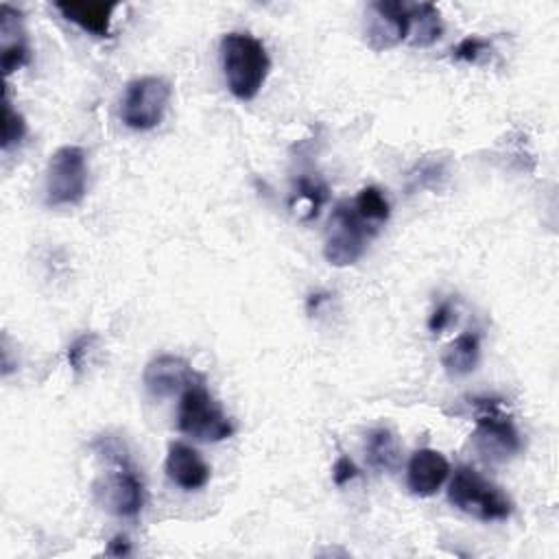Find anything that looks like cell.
<instances>
[{
  "label": "cell",
  "instance_id": "obj_1",
  "mask_svg": "<svg viewBox=\"0 0 559 559\" xmlns=\"http://www.w3.org/2000/svg\"><path fill=\"white\" fill-rule=\"evenodd\" d=\"M96 448L111 463V469L94 485L98 504L118 518H135L144 507L146 489L131 465L124 445L111 437H100Z\"/></svg>",
  "mask_w": 559,
  "mask_h": 559
},
{
  "label": "cell",
  "instance_id": "obj_2",
  "mask_svg": "<svg viewBox=\"0 0 559 559\" xmlns=\"http://www.w3.org/2000/svg\"><path fill=\"white\" fill-rule=\"evenodd\" d=\"M221 66L231 96L238 100H251L269 76L271 59L258 37L231 31L221 39Z\"/></svg>",
  "mask_w": 559,
  "mask_h": 559
},
{
  "label": "cell",
  "instance_id": "obj_3",
  "mask_svg": "<svg viewBox=\"0 0 559 559\" xmlns=\"http://www.w3.org/2000/svg\"><path fill=\"white\" fill-rule=\"evenodd\" d=\"M448 500L463 513L480 522L507 520L513 511L511 498L480 472L469 465L456 467L450 485Z\"/></svg>",
  "mask_w": 559,
  "mask_h": 559
},
{
  "label": "cell",
  "instance_id": "obj_4",
  "mask_svg": "<svg viewBox=\"0 0 559 559\" xmlns=\"http://www.w3.org/2000/svg\"><path fill=\"white\" fill-rule=\"evenodd\" d=\"M177 428L179 432L205 443L225 441L234 435L231 419L212 397V393L203 386V382L186 389L179 395Z\"/></svg>",
  "mask_w": 559,
  "mask_h": 559
},
{
  "label": "cell",
  "instance_id": "obj_5",
  "mask_svg": "<svg viewBox=\"0 0 559 559\" xmlns=\"http://www.w3.org/2000/svg\"><path fill=\"white\" fill-rule=\"evenodd\" d=\"M376 234V229L358 216L354 205L341 201L334 205L328 227H325V240H323V258L332 266H352L356 264L365 249L369 238Z\"/></svg>",
  "mask_w": 559,
  "mask_h": 559
},
{
  "label": "cell",
  "instance_id": "obj_6",
  "mask_svg": "<svg viewBox=\"0 0 559 559\" xmlns=\"http://www.w3.org/2000/svg\"><path fill=\"white\" fill-rule=\"evenodd\" d=\"M87 190V159L76 144L59 146L46 168V205H79Z\"/></svg>",
  "mask_w": 559,
  "mask_h": 559
},
{
  "label": "cell",
  "instance_id": "obj_7",
  "mask_svg": "<svg viewBox=\"0 0 559 559\" xmlns=\"http://www.w3.org/2000/svg\"><path fill=\"white\" fill-rule=\"evenodd\" d=\"M170 83L162 76H140L127 83L120 100V120L133 131L155 129L170 103Z\"/></svg>",
  "mask_w": 559,
  "mask_h": 559
},
{
  "label": "cell",
  "instance_id": "obj_8",
  "mask_svg": "<svg viewBox=\"0 0 559 559\" xmlns=\"http://www.w3.org/2000/svg\"><path fill=\"white\" fill-rule=\"evenodd\" d=\"M476 406V430L472 435L476 450L489 461H504L520 452L522 439L511 417H507L498 402L474 400Z\"/></svg>",
  "mask_w": 559,
  "mask_h": 559
},
{
  "label": "cell",
  "instance_id": "obj_9",
  "mask_svg": "<svg viewBox=\"0 0 559 559\" xmlns=\"http://www.w3.org/2000/svg\"><path fill=\"white\" fill-rule=\"evenodd\" d=\"M411 4L397 0H378L369 4L367 44L373 50H389L408 39Z\"/></svg>",
  "mask_w": 559,
  "mask_h": 559
},
{
  "label": "cell",
  "instance_id": "obj_10",
  "mask_svg": "<svg viewBox=\"0 0 559 559\" xmlns=\"http://www.w3.org/2000/svg\"><path fill=\"white\" fill-rule=\"evenodd\" d=\"M142 380L153 397H170L181 395L194 384H201L203 376L197 373L186 358L175 354H159L146 362Z\"/></svg>",
  "mask_w": 559,
  "mask_h": 559
},
{
  "label": "cell",
  "instance_id": "obj_11",
  "mask_svg": "<svg viewBox=\"0 0 559 559\" xmlns=\"http://www.w3.org/2000/svg\"><path fill=\"white\" fill-rule=\"evenodd\" d=\"M450 476L448 459L432 448H419L406 465V485L415 496H432Z\"/></svg>",
  "mask_w": 559,
  "mask_h": 559
},
{
  "label": "cell",
  "instance_id": "obj_12",
  "mask_svg": "<svg viewBox=\"0 0 559 559\" xmlns=\"http://www.w3.org/2000/svg\"><path fill=\"white\" fill-rule=\"evenodd\" d=\"M166 476L183 491H194L207 485L210 465L203 456L183 441H173L166 452Z\"/></svg>",
  "mask_w": 559,
  "mask_h": 559
},
{
  "label": "cell",
  "instance_id": "obj_13",
  "mask_svg": "<svg viewBox=\"0 0 559 559\" xmlns=\"http://www.w3.org/2000/svg\"><path fill=\"white\" fill-rule=\"evenodd\" d=\"M55 9L81 31L94 37H111V17L118 9L116 2H85V0H63L55 2Z\"/></svg>",
  "mask_w": 559,
  "mask_h": 559
},
{
  "label": "cell",
  "instance_id": "obj_14",
  "mask_svg": "<svg viewBox=\"0 0 559 559\" xmlns=\"http://www.w3.org/2000/svg\"><path fill=\"white\" fill-rule=\"evenodd\" d=\"M0 39H2V72L4 76H9L11 72L24 68L31 61V46L22 26V13L9 4L2 7Z\"/></svg>",
  "mask_w": 559,
  "mask_h": 559
},
{
  "label": "cell",
  "instance_id": "obj_15",
  "mask_svg": "<svg viewBox=\"0 0 559 559\" xmlns=\"http://www.w3.org/2000/svg\"><path fill=\"white\" fill-rule=\"evenodd\" d=\"M365 456L376 472H395L402 461V443L391 428H371L365 437Z\"/></svg>",
  "mask_w": 559,
  "mask_h": 559
},
{
  "label": "cell",
  "instance_id": "obj_16",
  "mask_svg": "<svg viewBox=\"0 0 559 559\" xmlns=\"http://www.w3.org/2000/svg\"><path fill=\"white\" fill-rule=\"evenodd\" d=\"M480 358V336L463 332L450 341L441 352V365L450 376H467L476 369Z\"/></svg>",
  "mask_w": 559,
  "mask_h": 559
},
{
  "label": "cell",
  "instance_id": "obj_17",
  "mask_svg": "<svg viewBox=\"0 0 559 559\" xmlns=\"http://www.w3.org/2000/svg\"><path fill=\"white\" fill-rule=\"evenodd\" d=\"M443 33V22L439 9L430 2L411 4V28H408V44L415 48L432 46Z\"/></svg>",
  "mask_w": 559,
  "mask_h": 559
},
{
  "label": "cell",
  "instance_id": "obj_18",
  "mask_svg": "<svg viewBox=\"0 0 559 559\" xmlns=\"http://www.w3.org/2000/svg\"><path fill=\"white\" fill-rule=\"evenodd\" d=\"M354 210L358 212V216L362 221H367L373 229L376 225H382L389 221V214H391V205L386 201V197L382 194L380 188L376 186H367L358 192L356 201H354Z\"/></svg>",
  "mask_w": 559,
  "mask_h": 559
},
{
  "label": "cell",
  "instance_id": "obj_19",
  "mask_svg": "<svg viewBox=\"0 0 559 559\" xmlns=\"http://www.w3.org/2000/svg\"><path fill=\"white\" fill-rule=\"evenodd\" d=\"M26 135V120L20 111L13 109L9 100V92H4V103H2V142L0 146L7 151L13 144H20Z\"/></svg>",
  "mask_w": 559,
  "mask_h": 559
},
{
  "label": "cell",
  "instance_id": "obj_20",
  "mask_svg": "<svg viewBox=\"0 0 559 559\" xmlns=\"http://www.w3.org/2000/svg\"><path fill=\"white\" fill-rule=\"evenodd\" d=\"M297 197L308 201V218L319 214V207L325 203L328 199V188L314 179L308 177H299L297 179Z\"/></svg>",
  "mask_w": 559,
  "mask_h": 559
},
{
  "label": "cell",
  "instance_id": "obj_21",
  "mask_svg": "<svg viewBox=\"0 0 559 559\" xmlns=\"http://www.w3.org/2000/svg\"><path fill=\"white\" fill-rule=\"evenodd\" d=\"M491 52V41L469 35L465 39H461L454 48H452V57L456 61H465V63H476L480 57Z\"/></svg>",
  "mask_w": 559,
  "mask_h": 559
},
{
  "label": "cell",
  "instance_id": "obj_22",
  "mask_svg": "<svg viewBox=\"0 0 559 559\" xmlns=\"http://www.w3.org/2000/svg\"><path fill=\"white\" fill-rule=\"evenodd\" d=\"M96 341V334L90 332V334H83L79 338H74V343L68 347V362L74 371H81L83 369V360L92 347V343Z\"/></svg>",
  "mask_w": 559,
  "mask_h": 559
},
{
  "label": "cell",
  "instance_id": "obj_23",
  "mask_svg": "<svg viewBox=\"0 0 559 559\" xmlns=\"http://www.w3.org/2000/svg\"><path fill=\"white\" fill-rule=\"evenodd\" d=\"M358 474H360V472H358L356 463H354L349 456H345V454H341V456L334 461V465H332V480H334L336 487L347 485V483L354 480Z\"/></svg>",
  "mask_w": 559,
  "mask_h": 559
},
{
  "label": "cell",
  "instance_id": "obj_24",
  "mask_svg": "<svg viewBox=\"0 0 559 559\" xmlns=\"http://www.w3.org/2000/svg\"><path fill=\"white\" fill-rule=\"evenodd\" d=\"M452 314H454V308L450 301H441L435 306V310L430 312L428 317V330L432 334H441L450 323H452Z\"/></svg>",
  "mask_w": 559,
  "mask_h": 559
},
{
  "label": "cell",
  "instance_id": "obj_25",
  "mask_svg": "<svg viewBox=\"0 0 559 559\" xmlns=\"http://www.w3.org/2000/svg\"><path fill=\"white\" fill-rule=\"evenodd\" d=\"M105 555H109V557H127V555H131V542L127 539V535H116L107 544Z\"/></svg>",
  "mask_w": 559,
  "mask_h": 559
},
{
  "label": "cell",
  "instance_id": "obj_26",
  "mask_svg": "<svg viewBox=\"0 0 559 559\" xmlns=\"http://www.w3.org/2000/svg\"><path fill=\"white\" fill-rule=\"evenodd\" d=\"M325 299H328V293H312V295L308 297V312H310V314L317 312L319 306H321Z\"/></svg>",
  "mask_w": 559,
  "mask_h": 559
}]
</instances>
